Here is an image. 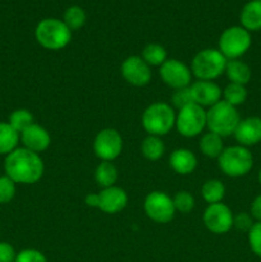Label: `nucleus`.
<instances>
[{"mask_svg": "<svg viewBox=\"0 0 261 262\" xmlns=\"http://www.w3.org/2000/svg\"><path fill=\"white\" fill-rule=\"evenodd\" d=\"M141 152L147 160L156 161L165 152V145L160 137L148 135L141 145Z\"/></svg>", "mask_w": 261, "mask_h": 262, "instance_id": "nucleus-24", "label": "nucleus"}, {"mask_svg": "<svg viewBox=\"0 0 261 262\" xmlns=\"http://www.w3.org/2000/svg\"><path fill=\"white\" fill-rule=\"evenodd\" d=\"M234 138L241 146L250 147L261 142V118L248 117L241 119L234 132Z\"/></svg>", "mask_w": 261, "mask_h": 262, "instance_id": "nucleus-16", "label": "nucleus"}, {"mask_svg": "<svg viewBox=\"0 0 261 262\" xmlns=\"http://www.w3.org/2000/svg\"><path fill=\"white\" fill-rule=\"evenodd\" d=\"M15 257L14 247L8 242H0V262H14Z\"/></svg>", "mask_w": 261, "mask_h": 262, "instance_id": "nucleus-36", "label": "nucleus"}, {"mask_svg": "<svg viewBox=\"0 0 261 262\" xmlns=\"http://www.w3.org/2000/svg\"><path fill=\"white\" fill-rule=\"evenodd\" d=\"M84 202L89 207H96L99 206V194L97 193H89L84 197Z\"/></svg>", "mask_w": 261, "mask_h": 262, "instance_id": "nucleus-38", "label": "nucleus"}, {"mask_svg": "<svg viewBox=\"0 0 261 262\" xmlns=\"http://www.w3.org/2000/svg\"><path fill=\"white\" fill-rule=\"evenodd\" d=\"M223 97L225 102L237 107L247 99V90H246V86H242V84L229 83L223 91Z\"/></svg>", "mask_w": 261, "mask_h": 262, "instance_id": "nucleus-28", "label": "nucleus"}, {"mask_svg": "<svg viewBox=\"0 0 261 262\" xmlns=\"http://www.w3.org/2000/svg\"><path fill=\"white\" fill-rule=\"evenodd\" d=\"M8 123L20 135L23 130L33 124V115L27 109H15L9 115V122Z\"/></svg>", "mask_w": 261, "mask_h": 262, "instance_id": "nucleus-29", "label": "nucleus"}, {"mask_svg": "<svg viewBox=\"0 0 261 262\" xmlns=\"http://www.w3.org/2000/svg\"><path fill=\"white\" fill-rule=\"evenodd\" d=\"M202 199L209 205L219 204L225 196V187L219 179H210L204 183L201 188Z\"/></svg>", "mask_w": 261, "mask_h": 262, "instance_id": "nucleus-25", "label": "nucleus"}, {"mask_svg": "<svg viewBox=\"0 0 261 262\" xmlns=\"http://www.w3.org/2000/svg\"><path fill=\"white\" fill-rule=\"evenodd\" d=\"M200 151L204 154L205 156L211 159H217L222 155L223 150H224V142H223V137L219 135L212 132L205 133L200 140Z\"/></svg>", "mask_w": 261, "mask_h": 262, "instance_id": "nucleus-22", "label": "nucleus"}, {"mask_svg": "<svg viewBox=\"0 0 261 262\" xmlns=\"http://www.w3.org/2000/svg\"><path fill=\"white\" fill-rule=\"evenodd\" d=\"M258 182H260L261 184V169H260V173H258Z\"/></svg>", "mask_w": 261, "mask_h": 262, "instance_id": "nucleus-39", "label": "nucleus"}, {"mask_svg": "<svg viewBox=\"0 0 261 262\" xmlns=\"http://www.w3.org/2000/svg\"><path fill=\"white\" fill-rule=\"evenodd\" d=\"M86 19V12L78 5H72V7L67 8L63 15V22L71 31H77L83 27Z\"/></svg>", "mask_w": 261, "mask_h": 262, "instance_id": "nucleus-27", "label": "nucleus"}, {"mask_svg": "<svg viewBox=\"0 0 261 262\" xmlns=\"http://www.w3.org/2000/svg\"><path fill=\"white\" fill-rule=\"evenodd\" d=\"M14 262H49L42 252L35 248H26L17 253Z\"/></svg>", "mask_w": 261, "mask_h": 262, "instance_id": "nucleus-34", "label": "nucleus"}, {"mask_svg": "<svg viewBox=\"0 0 261 262\" xmlns=\"http://www.w3.org/2000/svg\"><path fill=\"white\" fill-rule=\"evenodd\" d=\"M233 215L232 210L227 205L212 204L206 207L204 212V224L207 229L214 234H225L233 228Z\"/></svg>", "mask_w": 261, "mask_h": 262, "instance_id": "nucleus-11", "label": "nucleus"}, {"mask_svg": "<svg viewBox=\"0 0 261 262\" xmlns=\"http://www.w3.org/2000/svg\"><path fill=\"white\" fill-rule=\"evenodd\" d=\"M225 74H227L230 83L242 84V86H246V84L250 82L251 76H252L251 68L248 67V64L240 60V59H233V60L227 61Z\"/></svg>", "mask_w": 261, "mask_h": 262, "instance_id": "nucleus-20", "label": "nucleus"}, {"mask_svg": "<svg viewBox=\"0 0 261 262\" xmlns=\"http://www.w3.org/2000/svg\"><path fill=\"white\" fill-rule=\"evenodd\" d=\"M176 127L179 135L192 138L199 136L206 127V112L197 104H189L178 110Z\"/></svg>", "mask_w": 261, "mask_h": 262, "instance_id": "nucleus-8", "label": "nucleus"}, {"mask_svg": "<svg viewBox=\"0 0 261 262\" xmlns=\"http://www.w3.org/2000/svg\"><path fill=\"white\" fill-rule=\"evenodd\" d=\"M228 59L217 49H204L194 55L191 72L199 81H214L225 73Z\"/></svg>", "mask_w": 261, "mask_h": 262, "instance_id": "nucleus-5", "label": "nucleus"}, {"mask_svg": "<svg viewBox=\"0 0 261 262\" xmlns=\"http://www.w3.org/2000/svg\"><path fill=\"white\" fill-rule=\"evenodd\" d=\"M250 214L252 215V217L256 222H261V194L256 196L252 204H251Z\"/></svg>", "mask_w": 261, "mask_h": 262, "instance_id": "nucleus-37", "label": "nucleus"}, {"mask_svg": "<svg viewBox=\"0 0 261 262\" xmlns=\"http://www.w3.org/2000/svg\"><path fill=\"white\" fill-rule=\"evenodd\" d=\"M248 245L251 251L261 258V222H255L248 232Z\"/></svg>", "mask_w": 261, "mask_h": 262, "instance_id": "nucleus-32", "label": "nucleus"}, {"mask_svg": "<svg viewBox=\"0 0 261 262\" xmlns=\"http://www.w3.org/2000/svg\"><path fill=\"white\" fill-rule=\"evenodd\" d=\"M97 194H99L97 209H100L105 214L120 212L128 204L127 192L120 187L113 186L109 188H102V191Z\"/></svg>", "mask_w": 261, "mask_h": 262, "instance_id": "nucleus-15", "label": "nucleus"}, {"mask_svg": "<svg viewBox=\"0 0 261 262\" xmlns=\"http://www.w3.org/2000/svg\"><path fill=\"white\" fill-rule=\"evenodd\" d=\"M170 168L179 176H188L193 173L197 166V159L188 148H177L169 158Z\"/></svg>", "mask_w": 261, "mask_h": 262, "instance_id": "nucleus-18", "label": "nucleus"}, {"mask_svg": "<svg viewBox=\"0 0 261 262\" xmlns=\"http://www.w3.org/2000/svg\"><path fill=\"white\" fill-rule=\"evenodd\" d=\"M252 215L248 214V212H238L237 215H234L233 217V227L235 229L241 230V232H250V229L252 228V225L255 224L253 222Z\"/></svg>", "mask_w": 261, "mask_h": 262, "instance_id": "nucleus-35", "label": "nucleus"}, {"mask_svg": "<svg viewBox=\"0 0 261 262\" xmlns=\"http://www.w3.org/2000/svg\"><path fill=\"white\" fill-rule=\"evenodd\" d=\"M122 76L129 84L143 87L151 81V67L142 59V56H128L122 63Z\"/></svg>", "mask_w": 261, "mask_h": 262, "instance_id": "nucleus-13", "label": "nucleus"}, {"mask_svg": "<svg viewBox=\"0 0 261 262\" xmlns=\"http://www.w3.org/2000/svg\"><path fill=\"white\" fill-rule=\"evenodd\" d=\"M173 204L176 211L182 212V214H188L194 207V199L189 192L179 191L177 192L176 196L173 197Z\"/></svg>", "mask_w": 261, "mask_h": 262, "instance_id": "nucleus-30", "label": "nucleus"}, {"mask_svg": "<svg viewBox=\"0 0 261 262\" xmlns=\"http://www.w3.org/2000/svg\"><path fill=\"white\" fill-rule=\"evenodd\" d=\"M176 113L166 102H154L148 105L142 114V125L150 136L168 135L176 125Z\"/></svg>", "mask_w": 261, "mask_h": 262, "instance_id": "nucleus-4", "label": "nucleus"}, {"mask_svg": "<svg viewBox=\"0 0 261 262\" xmlns=\"http://www.w3.org/2000/svg\"><path fill=\"white\" fill-rule=\"evenodd\" d=\"M35 37L37 42L48 50H61L71 42L72 31L63 20L46 18L36 26Z\"/></svg>", "mask_w": 261, "mask_h": 262, "instance_id": "nucleus-3", "label": "nucleus"}, {"mask_svg": "<svg viewBox=\"0 0 261 262\" xmlns=\"http://www.w3.org/2000/svg\"><path fill=\"white\" fill-rule=\"evenodd\" d=\"M171 102L176 107L182 109V107L187 106L189 104H194L193 99H192V94H191V89L188 87H184V89H179V90H174L173 95H171Z\"/></svg>", "mask_w": 261, "mask_h": 262, "instance_id": "nucleus-33", "label": "nucleus"}, {"mask_svg": "<svg viewBox=\"0 0 261 262\" xmlns=\"http://www.w3.org/2000/svg\"><path fill=\"white\" fill-rule=\"evenodd\" d=\"M142 59L150 67H161L168 60V54L164 46L159 43H148L142 50Z\"/></svg>", "mask_w": 261, "mask_h": 262, "instance_id": "nucleus-26", "label": "nucleus"}, {"mask_svg": "<svg viewBox=\"0 0 261 262\" xmlns=\"http://www.w3.org/2000/svg\"><path fill=\"white\" fill-rule=\"evenodd\" d=\"M189 89L194 104L202 107H211L222 100V89L212 81H196L189 86Z\"/></svg>", "mask_w": 261, "mask_h": 262, "instance_id": "nucleus-14", "label": "nucleus"}, {"mask_svg": "<svg viewBox=\"0 0 261 262\" xmlns=\"http://www.w3.org/2000/svg\"><path fill=\"white\" fill-rule=\"evenodd\" d=\"M143 209L147 217L159 224H166L171 222L176 214L173 199L161 191L150 192L143 202Z\"/></svg>", "mask_w": 261, "mask_h": 262, "instance_id": "nucleus-9", "label": "nucleus"}, {"mask_svg": "<svg viewBox=\"0 0 261 262\" xmlns=\"http://www.w3.org/2000/svg\"><path fill=\"white\" fill-rule=\"evenodd\" d=\"M15 182L8 176L0 177V205L9 204L15 196Z\"/></svg>", "mask_w": 261, "mask_h": 262, "instance_id": "nucleus-31", "label": "nucleus"}, {"mask_svg": "<svg viewBox=\"0 0 261 262\" xmlns=\"http://www.w3.org/2000/svg\"><path fill=\"white\" fill-rule=\"evenodd\" d=\"M159 73H160V77L164 83L173 90H179L191 86V69L184 63L177 60V59H168L160 67Z\"/></svg>", "mask_w": 261, "mask_h": 262, "instance_id": "nucleus-12", "label": "nucleus"}, {"mask_svg": "<svg viewBox=\"0 0 261 262\" xmlns=\"http://www.w3.org/2000/svg\"><path fill=\"white\" fill-rule=\"evenodd\" d=\"M118 179V170L112 161H102L95 170V181L102 188L115 186Z\"/></svg>", "mask_w": 261, "mask_h": 262, "instance_id": "nucleus-23", "label": "nucleus"}, {"mask_svg": "<svg viewBox=\"0 0 261 262\" xmlns=\"http://www.w3.org/2000/svg\"><path fill=\"white\" fill-rule=\"evenodd\" d=\"M20 135L7 122H0V155H9L18 147Z\"/></svg>", "mask_w": 261, "mask_h": 262, "instance_id": "nucleus-21", "label": "nucleus"}, {"mask_svg": "<svg viewBox=\"0 0 261 262\" xmlns=\"http://www.w3.org/2000/svg\"><path fill=\"white\" fill-rule=\"evenodd\" d=\"M123 138L117 129L105 128L100 130L94 141L95 155L102 161H113L122 154Z\"/></svg>", "mask_w": 261, "mask_h": 262, "instance_id": "nucleus-10", "label": "nucleus"}, {"mask_svg": "<svg viewBox=\"0 0 261 262\" xmlns=\"http://www.w3.org/2000/svg\"><path fill=\"white\" fill-rule=\"evenodd\" d=\"M240 122L241 117L237 107L224 100H220L206 112V127L209 128V132L216 133L223 138L234 135Z\"/></svg>", "mask_w": 261, "mask_h": 262, "instance_id": "nucleus-2", "label": "nucleus"}, {"mask_svg": "<svg viewBox=\"0 0 261 262\" xmlns=\"http://www.w3.org/2000/svg\"><path fill=\"white\" fill-rule=\"evenodd\" d=\"M219 168L225 176L230 178H240L251 171L253 166V156L248 147L245 146H230L223 150L217 158Z\"/></svg>", "mask_w": 261, "mask_h": 262, "instance_id": "nucleus-6", "label": "nucleus"}, {"mask_svg": "<svg viewBox=\"0 0 261 262\" xmlns=\"http://www.w3.org/2000/svg\"><path fill=\"white\" fill-rule=\"evenodd\" d=\"M5 176L19 184H33L44 176V161L40 155L25 147H17L5 156Z\"/></svg>", "mask_w": 261, "mask_h": 262, "instance_id": "nucleus-1", "label": "nucleus"}, {"mask_svg": "<svg viewBox=\"0 0 261 262\" xmlns=\"http://www.w3.org/2000/svg\"><path fill=\"white\" fill-rule=\"evenodd\" d=\"M20 142L23 143L25 148L38 154L45 151L50 146L51 137L42 125L33 123L20 133Z\"/></svg>", "mask_w": 261, "mask_h": 262, "instance_id": "nucleus-17", "label": "nucleus"}, {"mask_svg": "<svg viewBox=\"0 0 261 262\" xmlns=\"http://www.w3.org/2000/svg\"><path fill=\"white\" fill-rule=\"evenodd\" d=\"M251 33L242 26H232L227 28L219 37L217 50L228 59H240L251 48Z\"/></svg>", "mask_w": 261, "mask_h": 262, "instance_id": "nucleus-7", "label": "nucleus"}, {"mask_svg": "<svg viewBox=\"0 0 261 262\" xmlns=\"http://www.w3.org/2000/svg\"><path fill=\"white\" fill-rule=\"evenodd\" d=\"M241 26L251 31L261 30V0H250L243 5L240 14Z\"/></svg>", "mask_w": 261, "mask_h": 262, "instance_id": "nucleus-19", "label": "nucleus"}]
</instances>
